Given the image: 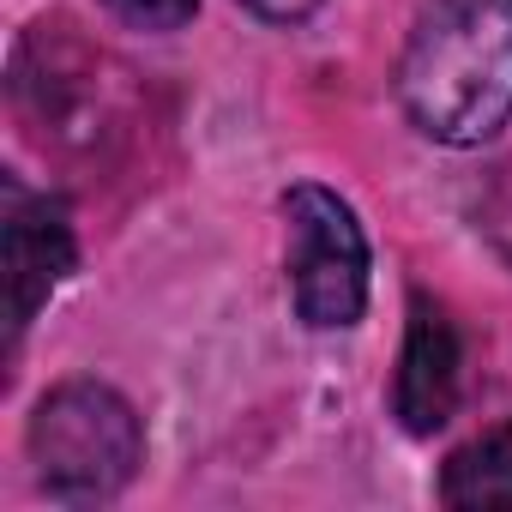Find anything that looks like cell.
Segmentation results:
<instances>
[{
	"label": "cell",
	"instance_id": "cell-1",
	"mask_svg": "<svg viewBox=\"0 0 512 512\" xmlns=\"http://www.w3.org/2000/svg\"><path fill=\"white\" fill-rule=\"evenodd\" d=\"M404 115L440 145H482L512 121V0H428L398 61Z\"/></svg>",
	"mask_w": 512,
	"mask_h": 512
},
{
	"label": "cell",
	"instance_id": "cell-2",
	"mask_svg": "<svg viewBox=\"0 0 512 512\" xmlns=\"http://www.w3.org/2000/svg\"><path fill=\"white\" fill-rule=\"evenodd\" d=\"M145 434L115 386L67 380L31 416V464L55 500H109L133 482Z\"/></svg>",
	"mask_w": 512,
	"mask_h": 512
},
{
	"label": "cell",
	"instance_id": "cell-3",
	"mask_svg": "<svg viewBox=\"0 0 512 512\" xmlns=\"http://www.w3.org/2000/svg\"><path fill=\"white\" fill-rule=\"evenodd\" d=\"M284 223H290V296L296 314L320 332L356 326L368 308V235L356 211L332 187H290L284 193Z\"/></svg>",
	"mask_w": 512,
	"mask_h": 512
},
{
	"label": "cell",
	"instance_id": "cell-4",
	"mask_svg": "<svg viewBox=\"0 0 512 512\" xmlns=\"http://www.w3.org/2000/svg\"><path fill=\"white\" fill-rule=\"evenodd\" d=\"M73 272V229L67 211L7 181V326L13 338L37 320L55 284Z\"/></svg>",
	"mask_w": 512,
	"mask_h": 512
},
{
	"label": "cell",
	"instance_id": "cell-5",
	"mask_svg": "<svg viewBox=\"0 0 512 512\" xmlns=\"http://www.w3.org/2000/svg\"><path fill=\"white\" fill-rule=\"evenodd\" d=\"M458 368H464V350H458V332H452L446 308L416 296L410 302L404 356H398V380H392V416L410 434L446 428L452 410H458Z\"/></svg>",
	"mask_w": 512,
	"mask_h": 512
},
{
	"label": "cell",
	"instance_id": "cell-6",
	"mask_svg": "<svg viewBox=\"0 0 512 512\" xmlns=\"http://www.w3.org/2000/svg\"><path fill=\"white\" fill-rule=\"evenodd\" d=\"M440 500L446 506H512V416L446 458Z\"/></svg>",
	"mask_w": 512,
	"mask_h": 512
},
{
	"label": "cell",
	"instance_id": "cell-7",
	"mask_svg": "<svg viewBox=\"0 0 512 512\" xmlns=\"http://www.w3.org/2000/svg\"><path fill=\"white\" fill-rule=\"evenodd\" d=\"M109 13L133 31H181L199 13V0H109Z\"/></svg>",
	"mask_w": 512,
	"mask_h": 512
},
{
	"label": "cell",
	"instance_id": "cell-8",
	"mask_svg": "<svg viewBox=\"0 0 512 512\" xmlns=\"http://www.w3.org/2000/svg\"><path fill=\"white\" fill-rule=\"evenodd\" d=\"M241 7H253L260 19H272V25H302L320 0H241Z\"/></svg>",
	"mask_w": 512,
	"mask_h": 512
}]
</instances>
